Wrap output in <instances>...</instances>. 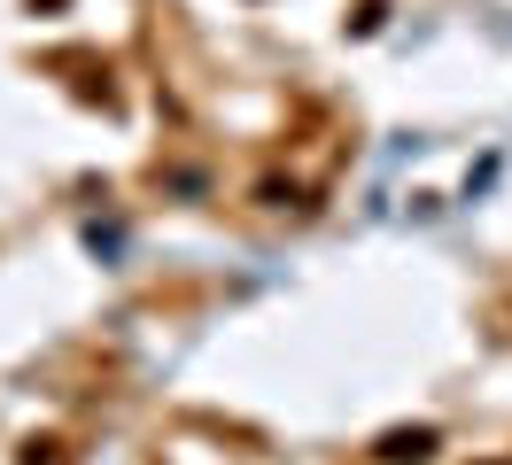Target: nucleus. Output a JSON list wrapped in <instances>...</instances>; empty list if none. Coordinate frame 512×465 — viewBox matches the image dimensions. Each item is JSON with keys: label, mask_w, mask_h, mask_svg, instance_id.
I'll use <instances>...</instances> for the list:
<instances>
[{"label": "nucleus", "mask_w": 512, "mask_h": 465, "mask_svg": "<svg viewBox=\"0 0 512 465\" xmlns=\"http://www.w3.org/2000/svg\"><path fill=\"white\" fill-rule=\"evenodd\" d=\"M381 458H388V465H419V458H435V427H396V434H381Z\"/></svg>", "instance_id": "obj_1"}]
</instances>
